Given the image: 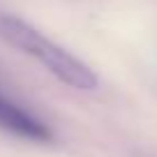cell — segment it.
<instances>
[{
	"mask_svg": "<svg viewBox=\"0 0 157 157\" xmlns=\"http://www.w3.org/2000/svg\"><path fill=\"white\" fill-rule=\"evenodd\" d=\"M0 39L7 46L35 58L37 63H42L46 72H51L58 81H63L69 88H74V90L97 88V83H99L97 74L83 60H78L67 49H63L60 44L44 37L28 21L19 19L14 14H7V12H0Z\"/></svg>",
	"mask_w": 157,
	"mask_h": 157,
	"instance_id": "1",
	"label": "cell"
},
{
	"mask_svg": "<svg viewBox=\"0 0 157 157\" xmlns=\"http://www.w3.org/2000/svg\"><path fill=\"white\" fill-rule=\"evenodd\" d=\"M0 129L35 143H46L53 139V132L49 129V125L44 120H39L28 109L12 102L5 95H0Z\"/></svg>",
	"mask_w": 157,
	"mask_h": 157,
	"instance_id": "2",
	"label": "cell"
}]
</instances>
